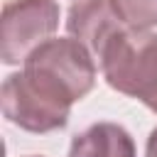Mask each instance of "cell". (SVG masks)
Returning a JSON list of instances; mask_svg holds the SVG:
<instances>
[{
  "instance_id": "obj_1",
  "label": "cell",
  "mask_w": 157,
  "mask_h": 157,
  "mask_svg": "<svg viewBox=\"0 0 157 157\" xmlns=\"http://www.w3.org/2000/svg\"><path fill=\"white\" fill-rule=\"evenodd\" d=\"M98 59L110 88L145 105L152 103L157 96V34L125 25L103 44Z\"/></svg>"
},
{
  "instance_id": "obj_2",
  "label": "cell",
  "mask_w": 157,
  "mask_h": 157,
  "mask_svg": "<svg viewBox=\"0 0 157 157\" xmlns=\"http://www.w3.org/2000/svg\"><path fill=\"white\" fill-rule=\"evenodd\" d=\"M25 71L34 74L52 88H56L71 103L91 93L96 83V64L86 44L74 37H56L42 42L22 61Z\"/></svg>"
},
{
  "instance_id": "obj_3",
  "label": "cell",
  "mask_w": 157,
  "mask_h": 157,
  "mask_svg": "<svg viewBox=\"0 0 157 157\" xmlns=\"http://www.w3.org/2000/svg\"><path fill=\"white\" fill-rule=\"evenodd\" d=\"M2 113L10 123L29 132H52L69 123L71 103L29 78L25 71L10 74L0 91Z\"/></svg>"
},
{
  "instance_id": "obj_4",
  "label": "cell",
  "mask_w": 157,
  "mask_h": 157,
  "mask_svg": "<svg viewBox=\"0 0 157 157\" xmlns=\"http://www.w3.org/2000/svg\"><path fill=\"white\" fill-rule=\"evenodd\" d=\"M59 27L56 0H10L0 20V59L20 64Z\"/></svg>"
},
{
  "instance_id": "obj_5",
  "label": "cell",
  "mask_w": 157,
  "mask_h": 157,
  "mask_svg": "<svg viewBox=\"0 0 157 157\" xmlns=\"http://www.w3.org/2000/svg\"><path fill=\"white\" fill-rule=\"evenodd\" d=\"M128 22L118 12L115 0H78L71 5L66 15V29L74 39L88 47L91 54L98 56L103 44Z\"/></svg>"
},
{
  "instance_id": "obj_6",
  "label": "cell",
  "mask_w": 157,
  "mask_h": 157,
  "mask_svg": "<svg viewBox=\"0 0 157 157\" xmlns=\"http://www.w3.org/2000/svg\"><path fill=\"white\" fill-rule=\"evenodd\" d=\"M130 132L118 123H96L78 132L71 142L69 157H135Z\"/></svg>"
},
{
  "instance_id": "obj_7",
  "label": "cell",
  "mask_w": 157,
  "mask_h": 157,
  "mask_svg": "<svg viewBox=\"0 0 157 157\" xmlns=\"http://www.w3.org/2000/svg\"><path fill=\"white\" fill-rule=\"evenodd\" d=\"M123 20L135 29L157 27V0H115Z\"/></svg>"
},
{
  "instance_id": "obj_8",
  "label": "cell",
  "mask_w": 157,
  "mask_h": 157,
  "mask_svg": "<svg viewBox=\"0 0 157 157\" xmlns=\"http://www.w3.org/2000/svg\"><path fill=\"white\" fill-rule=\"evenodd\" d=\"M145 157H157V128L150 132L147 137V147H145Z\"/></svg>"
},
{
  "instance_id": "obj_9",
  "label": "cell",
  "mask_w": 157,
  "mask_h": 157,
  "mask_svg": "<svg viewBox=\"0 0 157 157\" xmlns=\"http://www.w3.org/2000/svg\"><path fill=\"white\" fill-rule=\"evenodd\" d=\"M147 108H150V110H152V113H157V96H155V98H152V103H150V105H147Z\"/></svg>"
},
{
  "instance_id": "obj_10",
  "label": "cell",
  "mask_w": 157,
  "mask_h": 157,
  "mask_svg": "<svg viewBox=\"0 0 157 157\" xmlns=\"http://www.w3.org/2000/svg\"><path fill=\"white\" fill-rule=\"evenodd\" d=\"M29 157H39V155H29Z\"/></svg>"
}]
</instances>
